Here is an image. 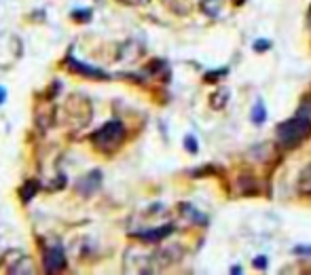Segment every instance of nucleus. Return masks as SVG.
<instances>
[{"mask_svg": "<svg viewBox=\"0 0 311 275\" xmlns=\"http://www.w3.org/2000/svg\"><path fill=\"white\" fill-rule=\"evenodd\" d=\"M66 63H68L70 70H74V72L87 76V79H108V76H106V72H102L100 68H91V66H87V63H81V61H76V60H72V58H68Z\"/></svg>", "mask_w": 311, "mask_h": 275, "instance_id": "nucleus-9", "label": "nucleus"}, {"mask_svg": "<svg viewBox=\"0 0 311 275\" xmlns=\"http://www.w3.org/2000/svg\"><path fill=\"white\" fill-rule=\"evenodd\" d=\"M4 102V87H0V104Z\"/></svg>", "mask_w": 311, "mask_h": 275, "instance_id": "nucleus-22", "label": "nucleus"}, {"mask_svg": "<svg viewBox=\"0 0 311 275\" xmlns=\"http://www.w3.org/2000/svg\"><path fill=\"white\" fill-rule=\"evenodd\" d=\"M119 2H123L127 6H142V4H148L151 0H119Z\"/></svg>", "mask_w": 311, "mask_h": 275, "instance_id": "nucleus-18", "label": "nucleus"}, {"mask_svg": "<svg viewBox=\"0 0 311 275\" xmlns=\"http://www.w3.org/2000/svg\"><path fill=\"white\" fill-rule=\"evenodd\" d=\"M163 2L169 11L178 13V15H187L190 9V0H163Z\"/></svg>", "mask_w": 311, "mask_h": 275, "instance_id": "nucleus-15", "label": "nucleus"}, {"mask_svg": "<svg viewBox=\"0 0 311 275\" xmlns=\"http://www.w3.org/2000/svg\"><path fill=\"white\" fill-rule=\"evenodd\" d=\"M62 119L70 129H85L93 119V106L85 93H70L62 106Z\"/></svg>", "mask_w": 311, "mask_h": 275, "instance_id": "nucleus-1", "label": "nucleus"}, {"mask_svg": "<svg viewBox=\"0 0 311 275\" xmlns=\"http://www.w3.org/2000/svg\"><path fill=\"white\" fill-rule=\"evenodd\" d=\"M275 136H278L281 146L294 148L301 142H305V140L311 136V121L307 117L288 119V121H284L278 127V133H275Z\"/></svg>", "mask_w": 311, "mask_h": 275, "instance_id": "nucleus-4", "label": "nucleus"}, {"mask_svg": "<svg viewBox=\"0 0 311 275\" xmlns=\"http://www.w3.org/2000/svg\"><path fill=\"white\" fill-rule=\"evenodd\" d=\"M185 142H187V151H190V153H197V142H195V138L193 136H187V140H185Z\"/></svg>", "mask_w": 311, "mask_h": 275, "instance_id": "nucleus-19", "label": "nucleus"}, {"mask_svg": "<svg viewBox=\"0 0 311 275\" xmlns=\"http://www.w3.org/2000/svg\"><path fill=\"white\" fill-rule=\"evenodd\" d=\"M267 47H269V42H267V40H263V45H258V42H256V45H254V49H256V51H258V49H260V51H263V49H267Z\"/></svg>", "mask_w": 311, "mask_h": 275, "instance_id": "nucleus-21", "label": "nucleus"}, {"mask_svg": "<svg viewBox=\"0 0 311 275\" xmlns=\"http://www.w3.org/2000/svg\"><path fill=\"white\" fill-rule=\"evenodd\" d=\"M42 265L47 273H60L62 269H66V254L62 245H49L42 254Z\"/></svg>", "mask_w": 311, "mask_h": 275, "instance_id": "nucleus-7", "label": "nucleus"}, {"mask_svg": "<svg viewBox=\"0 0 311 275\" xmlns=\"http://www.w3.org/2000/svg\"><path fill=\"white\" fill-rule=\"evenodd\" d=\"M172 224H165V227H159V229H148V231H140V233H133V237L142 239V242H148V244H157L161 239H165L169 233H172Z\"/></svg>", "mask_w": 311, "mask_h": 275, "instance_id": "nucleus-10", "label": "nucleus"}, {"mask_svg": "<svg viewBox=\"0 0 311 275\" xmlns=\"http://www.w3.org/2000/svg\"><path fill=\"white\" fill-rule=\"evenodd\" d=\"M237 186H239V190H242V195H254L256 193V180H254L252 176H239Z\"/></svg>", "mask_w": 311, "mask_h": 275, "instance_id": "nucleus-14", "label": "nucleus"}, {"mask_svg": "<svg viewBox=\"0 0 311 275\" xmlns=\"http://www.w3.org/2000/svg\"><path fill=\"white\" fill-rule=\"evenodd\" d=\"M36 188H38V182H26V188H21L19 193H21V199L28 201V199H32L34 193H36Z\"/></svg>", "mask_w": 311, "mask_h": 275, "instance_id": "nucleus-17", "label": "nucleus"}, {"mask_svg": "<svg viewBox=\"0 0 311 275\" xmlns=\"http://www.w3.org/2000/svg\"><path fill=\"white\" fill-rule=\"evenodd\" d=\"M267 119V112H265V106L263 104H254V108H252V123H263Z\"/></svg>", "mask_w": 311, "mask_h": 275, "instance_id": "nucleus-16", "label": "nucleus"}, {"mask_svg": "<svg viewBox=\"0 0 311 275\" xmlns=\"http://www.w3.org/2000/svg\"><path fill=\"white\" fill-rule=\"evenodd\" d=\"M199 9L206 13L208 17H218V13L222 9V0H201Z\"/></svg>", "mask_w": 311, "mask_h": 275, "instance_id": "nucleus-13", "label": "nucleus"}, {"mask_svg": "<svg viewBox=\"0 0 311 275\" xmlns=\"http://www.w3.org/2000/svg\"><path fill=\"white\" fill-rule=\"evenodd\" d=\"M309 17H311V9H309Z\"/></svg>", "mask_w": 311, "mask_h": 275, "instance_id": "nucleus-23", "label": "nucleus"}, {"mask_svg": "<svg viewBox=\"0 0 311 275\" xmlns=\"http://www.w3.org/2000/svg\"><path fill=\"white\" fill-rule=\"evenodd\" d=\"M254 267H260V269H265V267H267V258H265V256L254 258Z\"/></svg>", "mask_w": 311, "mask_h": 275, "instance_id": "nucleus-20", "label": "nucleus"}, {"mask_svg": "<svg viewBox=\"0 0 311 275\" xmlns=\"http://www.w3.org/2000/svg\"><path fill=\"white\" fill-rule=\"evenodd\" d=\"M24 55V42L13 32H0V70H11Z\"/></svg>", "mask_w": 311, "mask_h": 275, "instance_id": "nucleus-5", "label": "nucleus"}, {"mask_svg": "<svg viewBox=\"0 0 311 275\" xmlns=\"http://www.w3.org/2000/svg\"><path fill=\"white\" fill-rule=\"evenodd\" d=\"M227 102H229V91L227 89H218L210 95V106L214 110H222L224 106H227Z\"/></svg>", "mask_w": 311, "mask_h": 275, "instance_id": "nucleus-12", "label": "nucleus"}, {"mask_svg": "<svg viewBox=\"0 0 311 275\" xmlns=\"http://www.w3.org/2000/svg\"><path fill=\"white\" fill-rule=\"evenodd\" d=\"M123 269H125V273H157V271H161L159 260H157V250L133 245L123 256Z\"/></svg>", "mask_w": 311, "mask_h": 275, "instance_id": "nucleus-3", "label": "nucleus"}, {"mask_svg": "<svg viewBox=\"0 0 311 275\" xmlns=\"http://www.w3.org/2000/svg\"><path fill=\"white\" fill-rule=\"evenodd\" d=\"M2 271L6 273H13V275H30V273H36V267H34V260L32 256H28L21 250H9L4 252L2 260Z\"/></svg>", "mask_w": 311, "mask_h": 275, "instance_id": "nucleus-6", "label": "nucleus"}, {"mask_svg": "<svg viewBox=\"0 0 311 275\" xmlns=\"http://www.w3.org/2000/svg\"><path fill=\"white\" fill-rule=\"evenodd\" d=\"M125 136H127L125 125L119 121V119H112V121L104 123L97 131L91 133V144H93V148L97 153L112 154V153H117L119 148L123 146Z\"/></svg>", "mask_w": 311, "mask_h": 275, "instance_id": "nucleus-2", "label": "nucleus"}, {"mask_svg": "<svg viewBox=\"0 0 311 275\" xmlns=\"http://www.w3.org/2000/svg\"><path fill=\"white\" fill-rule=\"evenodd\" d=\"M296 190H299L301 197H305V199H311V163L303 167V172L299 174Z\"/></svg>", "mask_w": 311, "mask_h": 275, "instance_id": "nucleus-11", "label": "nucleus"}, {"mask_svg": "<svg viewBox=\"0 0 311 275\" xmlns=\"http://www.w3.org/2000/svg\"><path fill=\"white\" fill-rule=\"evenodd\" d=\"M100 184H102V172L100 169H93V172H89L87 176H83V178L76 182V190H79L81 195L89 197L100 188Z\"/></svg>", "mask_w": 311, "mask_h": 275, "instance_id": "nucleus-8", "label": "nucleus"}]
</instances>
